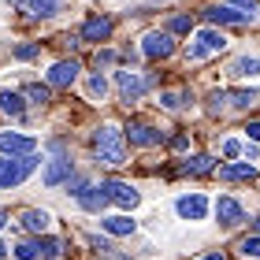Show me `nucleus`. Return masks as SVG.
Wrapping results in <instances>:
<instances>
[{
	"label": "nucleus",
	"instance_id": "1",
	"mask_svg": "<svg viewBox=\"0 0 260 260\" xmlns=\"http://www.w3.org/2000/svg\"><path fill=\"white\" fill-rule=\"evenodd\" d=\"M93 149H97L101 164H108V168H123L126 164V138L119 126H101L97 134H93Z\"/></svg>",
	"mask_w": 260,
	"mask_h": 260
},
{
	"label": "nucleus",
	"instance_id": "2",
	"mask_svg": "<svg viewBox=\"0 0 260 260\" xmlns=\"http://www.w3.org/2000/svg\"><path fill=\"white\" fill-rule=\"evenodd\" d=\"M38 168V156L26 152V156H0V190H11V186L26 182V175Z\"/></svg>",
	"mask_w": 260,
	"mask_h": 260
},
{
	"label": "nucleus",
	"instance_id": "3",
	"mask_svg": "<svg viewBox=\"0 0 260 260\" xmlns=\"http://www.w3.org/2000/svg\"><path fill=\"white\" fill-rule=\"evenodd\" d=\"M52 152H56V156L49 160V168L41 171V182L56 190V186H63V182L71 179V175H75V164H71L67 149H63V141H52Z\"/></svg>",
	"mask_w": 260,
	"mask_h": 260
},
{
	"label": "nucleus",
	"instance_id": "4",
	"mask_svg": "<svg viewBox=\"0 0 260 260\" xmlns=\"http://www.w3.org/2000/svg\"><path fill=\"white\" fill-rule=\"evenodd\" d=\"M141 52H145L149 60H168L175 52V38L168 30H149L145 38H141Z\"/></svg>",
	"mask_w": 260,
	"mask_h": 260
},
{
	"label": "nucleus",
	"instance_id": "5",
	"mask_svg": "<svg viewBox=\"0 0 260 260\" xmlns=\"http://www.w3.org/2000/svg\"><path fill=\"white\" fill-rule=\"evenodd\" d=\"M223 49H227V38H223L219 30H201L197 41L190 45V52H186V56H190V60H205V56L223 52Z\"/></svg>",
	"mask_w": 260,
	"mask_h": 260
},
{
	"label": "nucleus",
	"instance_id": "6",
	"mask_svg": "<svg viewBox=\"0 0 260 260\" xmlns=\"http://www.w3.org/2000/svg\"><path fill=\"white\" fill-rule=\"evenodd\" d=\"M101 190L108 193V201H115L119 208H134L138 201H141L134 186H130V182H119V179H104V182H101Z\"/></svg>",
	"mask_w": 260,
	"mask_h": 260
},
{
	"label": "nucleus",
	"instance_id": "7",
	"mask_svg": "<svg viewBox=\"0 0 260 260\" xmlns=\"http://www.w3.org/2000/svg\"><path fill=\"white\" fill-rule=\"evenodd\" d=\"M115 86H119L123 101H138L152 86V78H138V71H115Z\"/></svg>",
	"mask_w": 260,
	"mask_h": 260
},
{
	"label": "nucleus",
	"instance_id": "8",
	"mask_svg": "<svg viewBox=\"0 0 260 260\" xmlns=\"http://www.w3.org/2000/svg\"><path fill=\"white\" fill-rule=\"evenodd\" d=\"M123 138L130 141V145H141V149H149V145H160V141H164V130L149 126V123H130Z\"/></svg>",
	"mask_w": 260,
	"mask_h": 260
},
{
	"label": "nucleus",
	"instance_id": "9",
	"mask_svg": "<svg viewBox=\"0 0 260 260\" xmlns=\"http://www.w3.org/2000/svg\"><path fill=\"white\" fill-rule=\"evenodd\" d=\"M34 149H38V141H34V138L0 130V152H4V156H26V152H34Z\"/></svg>",
	"mask_w": 260,
	"mask_h": 260
},
{
	"label": "nucleus",
	"instance_id": "10",
	"mask_svg": "<svg viewBox=\"0 0 260 260\" xmlns=\"http://www.w3.org/2000/svg\"><path fill=\"white\" fill-rule=\"evenodd\" d=\"M201 15H205V22H253L245 11H238L234 4H208Z\"/></svg>",
	"mask_w": 260,
	"mask_h": 260
},
{
	"label": "nucleus",
	"instance_id": "11",
	"mask_svg": "<svg viewBox=\"0 0 260 260\" xmlns=\"http://www.w3.org/2000/svg\"><path fill=\"white\" fill-rule=\"evenodd\" d=\"M175 212H179L182 219H205L208 216V197H201V193L179 197V201H175Z\"/></svg>",
	"mask_w": 260,
	"mask_h": 260
},
{
	"label": "nucleus",
	"instance_id": "12",
	"mask_svg": "<svg viewBox=\"0 0 260 260\" xmlns=\"http://www.w3.org/2000/svg\"><path fill=\"white\" fill-rule=\"evenodd\" d=\"M108 38H112V19H104V15L86 19V26H82V41H108Z\"/></svg>",
	"mask_w": 260,
	"mask_h": 260
},
{
	"label": "nucleus",
	"instance_id": "13",
	"mask_svg": "<svg viewBox=\"0 0 260 260\" xmlns=\"http://www.w3.org/2000/svg\"><path fill=\"white\" fill-rule=\"evenodd\" d=\"M216 216H219V223L234 227V223H242V219H245V208H242L234 197H219V201H216Z\"/></svg>",
	"mask_w": 260,
	"mask_h": 260
},
{
	"label": "nucleus",
	"instance_id": "14",
	"mask_svg": "<svg viewBox=\"0 0 260 260\" xmlns=\"http://www.w3.org/2000/svg\"><path fill=\"white\" fill-rule=\"evenodd\" d=\"M75 78H78V63L75 60H60L49 71V86H71Z\"/></svg>",
	"mask_w": 260,
	"mask_h": 260
},
{
	"label": "nucleus",
	"instance_id": "15",
	"mask_svg": "<svg viewBox=\"0 0 260 260\" xmlns=\"http://www.w3.org/2000/svg\"><path fill=\"white\" fill-rule=\"evenodd\" d=\"M19 11L26 19H49L56 15V0H19Z\"/></svg>",
	"mask_w": 260,
	"mask_h": 260
},
{
	"label": "nucleus",
	"instance_id": "16",
	"mask_svg": "<svg viewBox=\"0 0 260 260\" xmlns=\"http://www.w3.org/2000/svg\"><path fill=\"white\" fill-rule=\"evenodd\" d=\"M34 249H38L41 260H60L63 249H67V242L63 238H41V234H38V238H34Z\"/></svg>",
	"mask_w": 260,
	"mask_h": 260
},
{
	"label": "nucleus",
	"instance_id": "17",
	"mask_svg": "<svg viewBox=\"0 0 260 260\" xmlns=\"http://www.w3.org/2000/svg\"><path fill=\"white\" fill-rule=\"evenodd\" d=\"M219 179L223 182H253L256 168L253 164H227V168H219Z\"/></svg>",
	"mask_w": 260,
	"mask_h": 260
},
{
	"label": "nucleus",
	"instance_id": "18",
	"mask_svg": "<svg viewBox=\"0 0 260 260\" xmlns=\"http://www.w3.org/2000/svg\"><path fill=\"white\" fill-rule=\"evenodd\" d=\"M19 219H22V227H26L30 234H45V231H49V223H52V216H49V212H41V208H26Z\"/></svg>",
	"mask_w": 260,
	"mask_h": 260
},
{
	"label": "nucleus",
	"instance_id": "19",
	"mask_svg": "<svg viewBox=\"0 0 260 260\" xmlns=\"http://www.w3.org/2000/svg\"><path fill=\"white\" fill-rule=\"evenodd\" d=\"M101 227L108 231V234H115V238H126V234H134V231H138V223L130 219V216H104V219H101Z\"/></svg>",
	"mask_w": 260,
	"mask_h": 260
},
{
	"label": "nucleus",
	"instance_id": "20",
	"mask_svg": "<svg viewBox=\"0 0 260 260\" xmlns=\"http://www.w3.org/2000/svg\"><path fill=\"white\" fill-rule=\"evenodd\" d=\"M78 205L86 208V212H101L104 205H108V193H104L101 186H86V190L78 193Z\"/></svg>",
	"mask_w": 260,
	"mask_h": 260
},
{
	"label": "nucleus",
	"instance_id": "21",
	"mask_svg": "<svg viewBox=\"0 0 260 260\" xmlns=\"http://www.w3.org/2000/svg\"><path fill=\"white\" fill-rule=\"evenodd\" d=\"M231 75L234 78H253V75H260V56H242V60H234L231 63Z\"/></svg>",
	"mask_w": 260,
	"mask_h": 260
},
{
	"label": "nucleus",
	"instance_id": "22",
	"mask_svg": "<svg viewBox=\"0 0 260 260\" xmlns=\"http://www.w3.org/2000/svg\"><path fill=\"white\" fill-rule=\"evenodd\" d=\"M0 112L11 115V119H22V97L11 93V89H4V93H0Z\"/></svg>",
	"mask_w": 260,
	"mask_h": 260
},
{
	"label": "nucleus",
	"instance_id": "23",
	"mask_svg": "<svg viewBox=\"0 0 260 260\" xmlns=\"http://www.w3.org/2000/svg\"><path fill=\"white\" fill-rule=\"evenodd\" d=\"M212 168H216V160H212V156H190L182 164V175H208Z\"/></svg>",
	"mask_w": 260,
	"mask_h": 260
},
{
	"label": "nucleus",
	"instance_id": "24",
	"mask_svg": "<svg viewBox=\"0 0 260 260\" xmlns=\"http://www.w3.org/2000/svg\"><path fill=\"white\" fill-rule=\"evenodd\" d=\"M49 89H52V86H41V82H30V86L22 89V93H26V97H30L34 104H49Z\"/></svg>",
	"mask_w": 260,
	"mask_h": 260
},
{
	"label": "nucleus",
	"instance_id": "25",
	"mask_svg": "<svg viewBox=\"0 0 260 260\" xmlns=\"http://www.w3.org/2000/svg\"><path fill=\"white\" fill-rule=\"evenodd\" d=\"M227 104H231V93H227V89H216V93H208V112H212V115H216V112H223Z\"/></svg>",
	"mask_w": 260,
	"mask_h": 260
},
{
	"label": "nucleus",
	"instance_id": "26",
	"mask_svg": "<svg viewBox=\"0 0 260 260\" xmlns=\"http://www.w3.org/2000/svg\"><path fill=\"white\" fill-rule=\"evenodd\" d=\"M238 249H242V256L260 260V234H249V238H242V242H238Z\"/></svg>",
	"mask_w": 260,
	"mask_h": 260
},
{
	"label": "nucleus",
	"instance_id": "27",
	"mask_svg": "<svg viewBox=\"0 0 260 260\" xmlns=\"http://www.w3.org/2000/svg\"><path fill=\"white\" fill-rule=\"evenodd\" d=\"M190 30H193V19L190 15H175L168 22V34H190Z\"/></svg>",
	"mask_w": 260,
	"mask_h": 260
},
{
	"label": "nucleus",
	"instance_id": "28",
	"mask_svg": "<svg viewBox=\"0 0 260 260\" xmlns=\"http://www.w3.org/2000/svg\"><path fill=\"white\" fill-rule=\"evenodd\" d=\"M253 101H256L253 89H234V93H231V104H234V108H249Z\"/></svg>",
	"mask_w": 260,
	"mask_h": 260
},
{
	"label": "nucleus",
	"instance_id": "29",
	"mask_svg": "<svg viewBox=\"0 0 260 260\" xmlns=\"http://www.w3.org/2000/svg\"><path fill=\"white\" fill-rule=\"evenodd\" d=\"M186 101H190L186 93H164V97H160V104H164V108H182Z\"/></svg>",
	"mask_w": 260,
	"mask_h": 260
},
{
	"label": "nucleus",
	"instance_id": "30",
	"mask_svg": "<svg viewBox=\"0 0 260 260\" xmlns=\"http://www.w3.org/2000/svg\"><path fill=\"white\" fill-rule=\"evenodd\" d=\"M15 256H19V260H38V249H34V242H19V245H15Z\"/></svg>",
	"mask_w": 260,
	"mask_h": 260
},
{
	"label": "nucleus",
	"instance_id": "31",
	"mask_svg": "<svg viewBox=\"0 0 260 260\" xmlns=\"http://www.w3.org/2000/svg\"><path fill=\"white\" fill-rule=\"evenodd\" d=\"M223 156H227V160H234V156H242V141H238V138L223 141Z\"/></svg>",
	"mask_w": 260,
	"mask_h": 260
},
{
	"label": "nucleus",
	"instance_id": "32",
	"mask_svg": "<svg viewBox=\"0 0 260 260\" xmlns=\"http://www.w3.org/2000/svg\"><path fill=\"white\" fill-rule=\"evenodd\" d=\"M89 93H93V97H104V93H108V82H104L101 75H93L89 78Z\"/></svg>",
	"mask_w": 260,
	"mask_h": 260
},
{
	"label": "nucleus",
	"instance_id": "33",
	"mask_svg": "<svg viewBox=\"0 0 260 260\" xmlns=\"http://www.w3.org/2000/svg\"><path fill=\"white\" fill-rule=\"evenodd\" d=\"M38 52H41V45H19V49H15V56H19V60H34Z\"/></svg>",
	"mask_w": 260,
	"mask_h": 260
},
{
	"label": "nucleus",
	"instance_id": "34",
	"mask_svg": "<svg viewBox=\"0 0 260 260\" xmlns=\"http://www.w3.org/2000/svg\"><path fill=\"white\" fill-rule=\"evenodd\" d=\"M186 145H190V138H186V134H179V138H171V149H175V152H182Z\"/></svg>",
	"mask_w": 260,
	"mask_h": 260
},
{
	"label": "nucleus",
	"instance_id": "35",
	"mask_svg": "<svg viewBox=\"0 0 260 260\" xmlns=\"http://www.w3.org/2000/svg\"><path fill=\"white\" fill-rule=\"evenodd\" d=\"M245 134H249V141H260V123H249V126H245Z\"/></svg>",
	"mask_w": 260,
	"mask_h": 260
},
{
	"label": "nucleus",
	"instance_id": "36",
	"mask_svg": "<svg viewBox=\"0 0 260 260\" xmlns=\"http://www.w3.org/2000/svg\"><path fill=\"white\" fill-rule=\"evenodd\" d=\"M201 260H227V256H223V253H212V256H201Z\"/></svg>",
	"mask_w": 260,
	"mask_h": 260
},
{
	"label": "nucleus",
	"instance_id": "37",
	"mask_svg": "<svg viewBox=\"0 0 260 260\" xmlns=\"http://www.w3.org/2000/svg\"><path fill=\"white\" fill-rule=\"evenodd\" d=\"M4 223H8V212H0V231H4Z\"/></svg>",
	"mask_w": 260,
	"mask_h": 260
},
{
	"label": "nucleus",
	"instance_id": "38",
	"mask_svg": "<svg viewBox=\"0 0 260 260\" xmlns=\"http://www.w3.org/2000/svg\"><path fill=\"white\" fill-rule=\"evenodd\" d=\"M4 249H8V245H0V260H4Z\"/></svg>",
	"mask_w": 260,
	"mask_h": 260
},
{
	"label": "nucleus",
	"instance_id": "39",
	"mask_svg": "<svg viewBox=\"0 0 260 260\" xmlns=\"http://www.w3.org/2000/svg\"><path fill=\"white\" fill-rule=\"evenodd\" d=\"M256 234H260V216H256Z\"/></svg>",
	"mask_w": 260,
	"mask_h": 260
}]
</instances>
